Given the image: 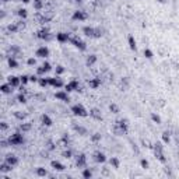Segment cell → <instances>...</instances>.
Segmentation results:
<instances>
[{
    "label": "cell",
    "mask_w": 179,
    "mask_h": 179,
    "mask_svg": "<svg viewBox=\"0 0 179 179\" xmlns=\"http://www.w3.org/2000/svg\"><path fill=\"white\" fill-rule=\"evenodd\" d=\"M114 130L118 136L127 134V133H129V120H127V119H120V120H118L116 125H115Z\"/></svg>",
    "instance_id": "obj_1"
},
{
    "label": "cell",
    "mask_w": 179,
    "mask_h": 179,
    "mask_svg": "<svg viewBox=\"0 0 179 179\" xmlns=\"http://www.w3.org/2000/svg\"><path fill=\"white\" fill-rule=\"evenodd\" d=\"M70 112L74 115V116H79V118H87L90 116V111L85 109V106L81 104H76L70 108Z\"/></svg>",
    "instance_id": "obj_2"
},
{
    "label": "cell",
    "mask_w": 179,
    "mask_h": 179,
    "mask_svg": "<svg viewBox=\"0 0 179 179\" xmlns=\"http://www.w3.org/2000/svg\"><path fill=\"white\" fill-rule=\"evenodd\" d=\"M9 141H10V146H21L25 143V139H24V134L20 133V131H16L13 133L11 136H9Z\"/></svg>",
    "instance_id": "obj_3"
},
{
    "label": "cell",
    "mask_w": 179,
    "mask_h": 179,
    "mask_svg": "<svg viewBox=\"0 0 179 179\" xmlns=\"http://www.w3.org/2000/svg\"><path fill=\"white\" fill-rule=\"evenodd\" d=\"M153 151H154V154H155V158H157L160 162L161 164L166 162V157H165V154H164V150H162L161 143H155V144H153Z\"/></svg>",
    "instance_id": "obj_4"
},
{
    "label": "cell",
    "mask_w": 179,
    "mask_h": 179,
    "mask_svg": "<svg viewBox=\"0 0 179 179\" xmlns=\"http://www.w3.org/2000/svg\"><path fill=\"white\" fill-rule=\"evenodd\" d=\"M65 90L67 92H71V91H79V92H81V87H80V83L79 80H76V79H73V80H70V81L65 84Z\"/></svg>",
    "instance_id": "obj_5"
},
{
    "label": "cell",
    "mask_w": 179,
    "mask_h": 179,
    "mask_svg": "<svg viewBox=\"0 0 179 179\" xmlns=\"http://www.w3.org/2000/svg\"><path fill=\"white\" fill-rule=\"evenodd\" d=\"M70 42L76 46L77 49H80V50H87V44L84 42V41H81L77 35H70Z\"/></svg>",
    "instance_id": "obj_6"
},
{
    "label": "cell",
    "mask_w": 179,
    "mask_h": 179,
    "mask_svg": "<svg viewBox=\"0 0 179 179\" xmlns=\"http://www.w3.org/2000/svg\"><path fill=\"white\" fill-rule=\"evenodd\" d=\"M71 18L74 20V21H87L88 20V14H87V11H84V10H76L74 13H73V16Z\"/></svg>",
    "instance_id": "obj_7"
},
{
    "label": "cell",
    "mask_w": 179,
    "mask_h": 179,
    "mask_svg": "<svg viewBox=\"0 0 179 179\" xmlns=\"http://www.w3.org/2000/svg\"><path fill=\"white\" fill-rule=\"evenodd\" d=\"M48 79H49V85L53 87V88H62V87H65V83H63V80L59 76H56V77H48Z\"/></svg>",
    "instance_id": "obj_8"
},
{
    "label": "cell",
    "mask_w": 179,
    "mask_h": 179,
    "mask_svg": "<svg viewBox=\"0 0 179 179\" xmlns=\"http://www.w3.org/2000/svg\"><path fill=\"white\" fill-rule=\"evenodd\" d=\"M49 53H50V50H49L48 46H39V48L35 50V56L36 57H41V59H45V57H48Z\"/></svg>",
    "instance_id": "obj_9"
},
{
    "label": "cell",
    "mask_w": 179,
    "mask_h": 179,
    "mask_svg": "<svg viewBox=\"0 0 179 179\" xmlns=\"http://www.w3.org/2000/svg\"><path fill=\"white\" fill-rule=\"evenodd\" d=\"M76 165H77V168H85L87 166V155L85 154H77L76 155Z\"/></svg>",
    "instance_id": "obj_10"
},
{
    "label": "cell",
    "mask_w": 179,
    "mask_h": 179,
    "mask_svg": "<svg viewBox=\"0 0 179 179\" xmlns=\"http://www.w3.org/2000/svg\"><path fill=\"white\" fill-rule=\"evenodd\" d=\"M36 38L38 39H44V41H49L50 39V31H49V28H41L38 32H36Z\"/></svg>",
    "instance_id": "obj_11"
},
{
    "label": "cell",
    "mask_w": 179,
    "mask_h": 179,
    "mask_svg": "<svg viewBox=\"0 0 179 179\" xmlns=\"http://www.w3.org/2000/svg\"><path fill=\"white\" fill-rule=\"evenodd\" d=\"M92 157H94V161L97 164L106 162V155H105V153H102V151H95V153L92 154Z\"/></svg>",
    "instance_id": "obj_12"
},
{
    "label": "cell",
    "mask_w": 179,
    "mask_h": 179,
    "mask_svg": "<svg viewBox=\"0 0 179 179\" xmlns=\"http://www.w3.org/2000/svg\"><path fill=\"white\" fill-rule=\"evenodd\" d=\"M55 98L57 99V101H62V102H69L70 101V97H69V92L67 91H57L56 94H55Z\"/></svg>",
    "instance_id": "obj_13"
},
{
    "label": "cell",
    "mask_w": 179,
    "mask_h": 179,
    "mask_svg": "<svg viewBox=\"0 0 179 179\" xmlns=\"http://www.w3.org/2000/svg\"><path fill=\"white\" fill-rule=\"evenodd\" d=\"M56 41H57L59 44H66V42H69V41H70V34L57 32L56 34Z\"/></svg>",
    "instance_id": "obj_14"
},
{
    "label": "cell",
    "mask_w": 179,
    "mask_h": 179,
    "mask_svg": "<svg viewBox=\"0 0 179 179\" xmlns=\"http://www.w3.org/2000/svg\"><path fill=\"white\" fill-rule=\"evenodd\" d=\"M4 161H6V162H9L10 165H13V166H17L18 162H20L18 157L14 155V154H7V155H6V158H4Z\"/></svg>",
    "instance_id": "obj_15"
},
{
    "label": "cell",
    "mask_w": 179,
    "mask_h": 179,
    "mask_svg": "<svg viewBox=\"0 0 179 179\" xmlns=\"http://www.w3.org/2000/svg\"><path fill=\"white\" fill-rule=\"evenodd\" d=\"M41 123H42V126H45V127H50V126L53 125V120H52V118H50L48 114H44L41 116Z\"/></svg>",
    "instance_id": "obj_16"
},
{
    "label": "cell",
    "mask_w": 179,
    "mask_h": 179,
    "mask_svg": "<svg viewBox=\"0 0 179 179\" xmlns=\"http://www.w3.org/2000/svg\"><path fill=\"white\" fill-rule=\"evenodd\" d=\"M50 166H52L55 171H57V172H63V171L66 169L65 165L60 162V161H57V160H53V161H50Z\"/></svg>",
    "instance_id": "obj_17"
},
{
    "label": "cell",
    "mask_w": 179,
    "mask_h": 179,
    "mask_svg": "<svg viewBox=\"0 0 179 179\" xmlns=\"http://www.w3.org/2000/svg\"><path fill=\"white\" fill-rule=\"evenodd\" d=\"M7 83L11 85V87H20V84H21V80H20V77H17V76H9L7 77Z\"/></svg>",
    "instance_id": "obj_18"
},
{
    "label": "cell",
    "mask_w": 179,
    "mask_h": 179,
    "mask_svg": "<svg viewBox=\"0 0 179 179\" xmlns=\"http://www.w3.org/2000/svg\"><path fill=\"white\" fill-rule=\"evenodd\" d=\"M90 116L92 118V119H95V120H102L104 118H102V114H101V111L98 109V108H92V109H90Z\"/></svg>",
    "instance_id": "obj_19"
},
{
    "label": "cell",
    "mask_w": 179,
    "mask_h": 179,
    "mask_svg": "<svg viewBox=\"0 0 179 179\" xmlns=\"http://www.w3.org/2000/svg\"><path fill=\"white\" fill-rule=\"evenodd\" d=\"M101 84H102V81H101L99 77L90 79V80H88V85H90V88H92V90H95V88H98V87H101Z\"/></svg>",
    "instance_id": "obj_20"
},
{
    "label": "cell",
    "mask_w": 179,
    "mask_h": 179,
    "mask_svg": "<svg viewBox=\"0 0 179 179\" xmlns=\"http://www.w3.org/2000/svg\"><path fill=\"white\" fill-rule=\"evenodd\" d=\"M83 34H84L85 36L94 38V34H95V28H94V27H90V25H85V27H83Z\"/></svg>",
    "instance_id": "obj_21"
},
{
    "label": "cell",
    "mask_w": 179,
    "mask_h": 179,
    "mask_svg": "<svg viewBox=\"0 0 179 179\" xmlns=\"http://www.w3.org/2000/svg\"><path fill=\"white\" fill-rule=\"evenodd\" d=\"M13 88H14V87H11L9 83H4V84H1L0 91H1L3 94H6V95H10V94L13 92Z\"/></svg>",
    "instance_id": "obj_22"
},
{
    "label": "cell",
    "mask_w": 179,
    "mask_h": 179,
    "mask_svg": "<svg viewBox=\"0 0 179 179\" xmlns=\"http://www.w3.org/2000/svg\"><path fill=\"white\" fill-rule=\"evenodd\" d=\"M71 127H73V130L76 131V133H79L80 136H87V134H88V130H87L84 126H80V125H73Z\"/></svg>",
    "instance_id": "obj_23"
},
{
    "label": "cell",
    "mask_w": 179,
    "mask_h": 179,
    "mask_svg": "<svg viewBox=\"0 0 179 179\" xmlns=\"http://www.w3.org/2000/svg\"><path fill=\"white\" fill-rule=\"evenodd\" d=\"M13 168H14L13 165H10V164L6 162V161L0 164V172H1V174H7V172H11V169H13Z\"/></svg>",
    "instance_id": "obj_24"
},
{
    "label": "cell",
    "mask_w": 179,
    "mask_h": 179,
    "mask_svg": "<svg viewBox=\"0 0 179 179\" xmlns=\"http://www.w3.org/2000/svg\"><path fill=\"white\" fill-rule=\"evenodd\" d=\"M97 60H98L97 55H88L87 59H85V65L88 66V67H91V66H94L97 63Z\"/></svg>",
    "instance_id": "obj_25"
},
{
    "label": "cell",
    "mask_w": 179,
    "mask_h": 179,
    "mask_svg": "<svg viewBox=\"0 0 179 179\" xmlns=\"http://www.w3.org/2000/svg\"><path fill=\"white\" fill-rule=\"evenodd\" d=\"M127 45H129V48L131 49V50H137V44H136V39H134V36L133 35H129L127 36Z\"/></svg>",
    "instance_id": "obj_26"
},
{
    "label": "cell",
    "mask_w": 179,
    "mask_h": 179,
    "mask_svg": "<svg viewBox=\"0 0 179 179\" xmlns=\"http://www.w3.org/2000/svg\"><path fill=\"white\" fill-rule=\"evenodd\" d=\"M35 174H36L38 176H41V178L49 176V174H48V171H46V168H44V166H38V168H36V171H35Z\"/></svg>",
    "instance_id": "obj_27"
},
{
    "label": "cell",
    "mask_w": 179,
    "mask_h": 179,
    "mask_svg": "<svg viewBox=\"0 0 179 179\" xmlns=\"http://www.w3.org/2000/svg\"><path fill=\"white\" fill-rule=\"evenodd\" d=\"M32 6L36 11H39V10H42V9L45 7V3H44V0H34Z\"/></svg>",
    "instance_id": "obj_28"
},
{
    "label": "cell",
    "mask_w": 179,
    "mask_h": 179,
    "mask_svg": "<svg viewBox=\"0 0 179 179\" xmlns=\"http://www.w3.org/2000/svg\"><path fill=\"white\" fill-rule=\"evenodd\" d=\"M92 171L90 169V168H83V172H81V176L84 179H91L92 178Z\"/></svg>",
    "instance_id": "obj_29"
},
{
    "label": "cell",
    "mask_w": 179,
    "mask_h": 179,
    "mask_svg": "<svg viewBox=\"0 0 179 179\" xmlns=\"http://www.w3.org/2000/svg\"><path fill=\"white\" fill-rule=\"evenodd\" d=\"M109 165L115 168V169H118L119 166H120V161H119V158H116V157H111L109 158Z\"/></svg>",
    "instance_id": "obj_30"
},
{
    "label": "cell",
    "mask_w": 179,
    "mask_h": 179,
    "mask_svg": "<svg viewBox=\"0 0 179 179\" xmlns=\"http://www.w3.org/2000/svg\"><path fill=\"white\" fill-rule=\"evenodd\" d=\"M31 129H32V125L28 123V122H24V123L20 125V130L22 131V133H27V131H30Z\"/></svg>",
    "instance_id": "obj_31"
},
{
    "label": "cell",
    "mask_w": 179,
    "mask_h": 179,
    "mask_svg": "<svg viewBox=\"0 0 179 179\" xmlns=\"http://www.w3.org/2000/svg\"><path fill=\"white\" fill-rule=\"evenodd\" d=\"M60 144L65 147H67L70 144V137H69L67 133H63V134H62V137H60Z\"/></svg>",
    "instance_id": "obj_32"
},
{
    "label": "cell",
    "mask_w": 179,
    "mask_h": 179,
    "mask_svg": "<svg viewBox=\"0 0 179 179\" xmlns=\"http://www.w3.org/2000/svg\"><path fill=\"white\" fill-rule=\"evenodd\" d=\"M7 31L10 34H17L20 31V28H18V25H17V22H13V24H9L7 25Z\"/></svg>",
    "instance_id": "obj_33"
},
{
    "label": "cell",
    "mask_w": 179,
    "mask_h": 179,
    "mask_svg": "<svg viewBox=\"0 0 179 179\" xmlns=\"http://www.w3.org/2000/svg\"><path fill=\"white\" fill-rule=\"evenodd\" d=\"M7 63H9V67H10V69H17V67H18V62H17V59L14 56L9 57V59H7Z\"/></svg>",
    "instance_id": "obj_34"
},
{
    "label": "cell",
    "mask_w": 179,
    "mask_h": 179,
    "mask_svg": "<svg viewBox=\"0 0 179 179\" xmlns=\"http://www.w3.org/2000/svg\"><path fill=\"white\" fill-rule=\"evenodd\" d=\"M17 16L20 17L21 20H25V18L28 17V11H27V9H18V10H17Z\"/></svg>",
    "instance_id": "obj_35"
},
{
    "label": "cell",
    "mask_w": 179,
    "mask_h": 179,
    "mask_svg": "<svg viewBox=\"0 0 179 179\" xmlns=\"http://www.w3.org/2000/svg\"><path fill=\"white\" fill-rule=\"evenodd\" d=\"M13 115H14V118H16V119L21 120V122H22V120L27 118V114H25V112H21V111H16Z\"/></svg>",
    "instance_id": "obj_36"
},
{
    "label": "cell",
    "mask_w": 179,
    "mask_h": 179,
    "mask_svg": "<svg viewBox=\"0 0 179 179\" xmlns=\"http://www.w3.org/2000/svg\"><path fill=\"white\" fill-rule=\"evenodd\" d=\"M161 139H162V141L165 144H169V141H171V133L169 131H164L162 134H161Z\"/></svg>",
    "instance_id": "obj_37"
},
{
    "label": "cell",
    "mask_w": 179,
    "mask_h": 179,
    "mask_svg": "<svg viewBox=\"0 0 179 179\" xmlns=\"http://www.w3.org/2000/svg\"><path fill=\"white\" fill-rule=\"evenodd\" d=\"M38 84H39V87L46 88V87L49 85V79H48V77H42V79H39V80H38Z\"/></svg>",
    "instance_id": "obj_38"
},
{
    "label": "cell",
    "mask_w": 179,
    "mask_h": 179,
    "mask_svg": "<svg viewBox=\"0 0 179 179\" xmlns=\"http://www.w3.org/2000/svg\"><path fill=\"white\" fill-rule=\"evenodd\" d=\"M151 120H153L154 123H157V125H161V122H162V120H161V116L158 114H155V112L151 114Z\"/></svg>",
    "instance_id": "obj_39"
},
{
    "label": "cell",
    "mask_w": 179,
    "mask_h": 179,
    "mask_svg": "<svg viewBox=\"0 0 179 179\" xmlns=\"http://www.w3.org/2000/svg\"><path fill=\"white\" fill-rule=\"evenodd\" d=\"M17 102H20V104H27V95H25L24 92H20V94L17 95Z\"/></svg>",
    "instance_id": "obj_40"
},
{
    "label": "cell",
    "mask_w": 179,
    "mask_h": 179,
    "mask_svg": "<svg viewBox=\"0 0 179 179\" xmlns=\"http://www.w3.org/2000/svg\"><path fill=\"white\" fill-rule=\"evenodd\" d=\"M101 139H102L101 133H94V134H91V141H92V143H99Z\"/></svg>",
    "instance_id": "obj_41"
},
{
    "label": "cell",
    "mask_w": 179,
    "mask_h": 179,
    "mask_svg": "<svg viewBox=\"0 0 179 179\" xmlns=\"http://www.w3.org/2000/svg\"><path fill=\"white\" fill-rule=\"evenodd\" d=\"M109 111L112 112V114H119L120 112V109H119V106L116 105V104H109Z\"/></svg>",
    "instance_id": "obj_42"
},
{
    "label": "cell",
    "mask_w": 179,
    "mask_h": 179,
    "mask_svg": "<svg viewBox=\"0 0 179 179\" xmlns=\"http://www.w3.org/2000/svg\"><path fill=\"white\" fill-rule=\"evenodd\" d=\"M62 157H65V158H67V160H70V158L73 157V151H71L70 148H67V150H65V151L62 153Z\"/></svg>",
    "instance_id": "obj_43"
},
{
    "label": "cell",
    "mask_w": 179,
    "mask_h": 179,
    "mask_svg": "<svg viewBox=\"0 0 179 179\" xmlns=\"http://www.w3.org/2000/svg\"><path fill=\"white\" fill-rule=\"evenodd\" d=\"M48 71H46V69L44 67V66H39V67H36V74L38 76H45Z\"/></svg>",
    "instance_id": "obj_44"
},
{
    "label": "cell",
    "mask_w": 179,
    "mask_h": 179,
    "mask_svg": "<svg viewBox=\"0 0 179 179\" xmlns=\"http://www.w3.org/2000/svg\"><path fill=\"white\" fill-rule=\"evenodd\" d=\"M20 80H21V84H22V85H25V84L30 83V76H27V74H21V76H20Z\"/></svg>",
    "instance_id": "obj_45"
},
{
    "label": "cell",
    "mask_w": 179,
    "mask_h": 179,
    "mask_svg": "<svg viewBox=\"0 0 179 179\" xmlns=\"http://www.w3.org/2000/svg\"><path fill=\"white\" fill-rule=\"evenodd\" d=\"M55 73H56V76H60V74H63V73H65V67H63L62 65L56 66V67H55Z\"/></svg>",
    "instance_id": "obj_46"
},
{
    "label": "cell",
    "mask_w": 179,
    "mask_h": 179,
    "mask_svg": "<svg viewBox=\"0 0 179 179\" xmlns=\"http://www.w3.org/2000/svg\"><path fill=\"white\" fill-rule=\"evenodd\" d=\"M56 147H57V146H56L52 140H49L48 143H46V148H48L49 151H55V150H56Z\"/></svg>",
    "instance_id": "obj_47"
},
{
    "label": "cell",
    "mask_w": 179,
    "mask_h": 179,
    "mask_svg": "<svg viewBox=\"0 0 179 179\" xmlns=\"http://www.w3.org/2000/svg\"><path fill=\"white\" fill-rule=\"evenodd\" d=\"M144 56H146V59H153V56H154V53H153V50L151 49H144Z\"/></svg>",
    "instance_id": "obj_48"
},
{
    "label": "cell",
    "mask_w": 179,
    "mask_h": 179,
    "mask_svg": "<svg viewBox=\"0 0 179 179\" xmlns=\"http://www.w3.org/2000/svg\"><path fill=\"white\" fill-rule=\"evenodd\" d=\"M140 165H141V168H144V169H148V168H150V164H148V161H147L146 158H141V160H140Z\"/></svg>",
    "instance_id": "obj_49"
},
{
    "label": "cell",
    "mask_w": 179,
    "mask_h": 179,
    "mask_svg": "<svg viewBox=\"0 0 179 179\" xmlns=\"http://www.w3.org/2000/svg\"><path fill=\"white\" fill-rule=\"evenodd\" d=\"M104 35V31L101 28H95V34H94V38H101Z\"/></svg>",
    "instance_id": "obj_50"
},
{
    "label": "cell",
    "mask_w": 179,
    "mask_h": 179,
    "mask_svg": "<svg viewBox=\"0 0 179 179\" xmlns=\"http://www.w3.org/2000/svg\"><path fill=\"white\" fill-rule=\"evenodd\" d=\"M27 65L28 66H35L36 65V59H35V57H28V59H27Z\"/></svg>",
    "instance_id": "obj_51"
},
{
    "label": "cell",
    "mask_w": 179,
    "mask_h": 179,
    "mask_svg": "<svg viewBox=\"0 0 179 179\" xmlns=\"http://www.w3.org/2000/svg\"><path fill=\"white\" fill-rule=\"evenodd\" d=\"M9 129V125H7V122H1L0 123V130L1 131H6Z\"/></svg>",
    "instance_id": "obj_52"
},
{
    "label": "cell",
    "mask_w": 179,
    "mask_h": 179,
    "mask_svg": "<svg viewBox=\"0 0 179 179\" xmlns=\"http://www.w3.org/2000/svg\"><path fill=\"white\" fill-rule=\"evenodd\" d=\"M42 66L46 69V71H48V73L52 70V66H50V63H49V62H44V65H42Z\"/></svg>",
    "instance_id": "obj_53"
},
{
    "label": "cell",
    "mask_w": 179,
    "mask_h": 179,
    "mask_svg": "<svg viewBox=\"0 0 179 179\" xmlns=\"http://www.w3.org/2000/svg\"><path fill=\"white\" fill-rule=\"evenodd\" d=\"M141 143H143V146H146L147 148H153V144L150 143V140H143Z\"/></svg>",
    "instance_id": "obj_54"
},
{
    "label": "cell",
    "mask_w": 179,
    "mask_h": 179,
    "mask_svg": "<svg viewBox=\"0 0 179 179\" xmlns=\"http://www.w3.org/2000/svg\"><path fill=\"white\" fill-rule=\"evenodd\" d=\"M38 80H39V79H38V74H36V76H30V81L31 83H38Z\"/></svg>",
    "instance_id": "obj_55"
},
{
    "label": "cell",
    "mask_w": 179,
    "mask_h": 179,
    "mask_svg": "<svg viewBox=\"0 0 179 179\" xmlns=\"http://www.w3.org/2000/svg\"><path fill=\"white\" fill-rule=\"evenodd\" d=\"M17 25H18V28H20V30H21V28H25V22H24L22 20H21V21H18V22H17Z\"/></svg>",
    "instance_id": "obj_56"
},
{
    "label": "cell",
    "mask_w": 179,
    "mask_h": 179,
    "mask_svg": "<svg viewBox=\"0 0 179 179\" xmlns=\"http://www.w3.org/2000/svg\"><path fill=\"white\" fill-rule=\"evenodd\" d=\"M20 1H22V3H24V4H27V3H30V1H31V0H20Z\"/></svg>",
    "instance_id": "obj_57"
},
{
    "label": "cell",
    "mask_w": 179,
    "mask_h": 179,
    "mask_svg": "<svg viewBox=\"0 0 179 179\" xmlns=\"http://www.w3.org/2000/svg\"><path fill=\"white\" fill-rule=\"evenodd\" d=\"M158 1H160V3H161V4H164V3H166V1H168V0H158Z\"/></svg>",
    "instance_id": "obj_58"
},
{
    "label": "cell",
    "mask_w": 179,
    "mask_h": 179,
    "mask_svg": "<svg viewBox=\"0 0 179 179\" xmlns=\"http://www.w3.org/2000/svg\"><path fill=\"white\" fill-rule=\"evenodd\" d=\"M1 1H3V3H7V1H10V0H1Z\"/></svg>",
    "instance_id": "obj_59"
},
{
    "label": "cell",
    "mask_w": 179,
    "mask_h": 179,
    "mask_svg": "<svg viewBox=\"0 0 179 179\" xmlns=\"http://www.w3.org/2000/svg\"><path fill=\"white\" fill-rule=\"evenodd\" d=\"M76 1H79V3H81V1H84V0H76Z\"/></svg>",
    "instance_id": "obj_60"
}]
</instances>
